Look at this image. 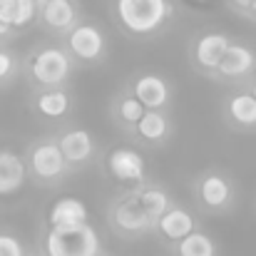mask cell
I'll list each match as a JSON object with an SVG mask.
<instances>
[{"mask_svg": "<svg viewBox=\"0 0 256 256\" xmlns=\"http://www.w3.org/2000/svg\"><path fill=\"white\" fill-rule=\"evenodd\" d=\"M35 18V0H0V20L10 28H22Z\"/></svg>", "mask_w": 256, "mask_h": 256, "instance_id": "cell-18", "label": "cell"}, {"mask_svg": "<svg viewBox=\"0 0 256 256\" xmlns=\"http://www.w3.org/2000/svg\"><path fill=\"white\" fill-rule=\"evenodd\" d=\"M0 256H25L22 254V246L15 236H8V234H0Z\"/></svg>", "mask_w": 256, "mask_h": 256, "instance_id": "cell-24", "label": "cell"}, {"mask_svg": "<svg viewBox=\"0 0 256 256\" xmlns=\"http://www.w3.org/2000/svg\"><path fill=\"white\" fill-rule=\"evenodd\" d=\"M254 68H256L254 50H249L246 45H234V42H232V45L226 48V52H224V58H222L216 72H219L222 78H226V80H234V78L249 75Z\"/></svg>", "mask_w": 256, "mask_h": 256, "instance_id": "cell-8", "label": "cell"}, {"mask_svg": "<svg viewBox=\"0 0 256 256\" xmlns=\"http://www.w3.org/2000/svg\"><path fill=\"white\" fill-rule=\"evenodd\" d=\"M25 182V164L12 152H0V194H12Z\"/></svg>", "mask_w": 256, "mask_h": 256, "instance_id": "cell-15", "label": "cell"}, {"mask_svg": "<svg viewBox=\"0 0 256 256\" xmlns=\"http://www.w3.org/2000/svg\"><path fill=\"white\" fill-rule=\"evenodd\" d=\"M140 137L147 140V142H162L170 132V120L162 110H144L142 120L134 124Z\"/></svg>", "mask_w": 256, "mask_h": 256, "instance_id": "cell-17", "label": "cell"}, {"mask_svg": "<svg viewBox=\"0 0 256 256\" xmlns=\"http://www.w3.org/2000/svg\"><path fill=\"white\" fill-rule=\"evenodd\" d=\"M134 97L144 104V110H162L170 100V85L160 75H142L134 82Z\"/></svg>", "mask_w": 256, "mask_h": 256, "instance_id": "cell-9", "label": "cell"}, {"mask_svg": "<svg viewBox=\"0 0 256 256\" xmlns=\"http://www.w3.org/2000/svg\"><path fill=\"white\" fill-rule=\"evenodd\" d=\"M229 117L242 127H256V100L252 92H239L229 100Z\"/></svg>", "mask_w": 256, "mask_h": 256, "instance_id": "cell-19", "label": "cell"}, {"mask_svg": "<svg viewBox=\"0 0 256 256\" xmlns=\"http://www.w3.org/2000/svg\"><path fill=\"white\" fill-rule=\"evenodd\" d=\"M117 114H120V120H122L124 124H132V127H134V124L142 120V114H144V104H142L134 94L122 97L120 104H117Z\"/></svg>", "mask_w": 256, "mask_h": 256, "instance_id": "cell-23", "label": "cell"}, {"mask_svg": "<svg viewBox=\"0 0 256 256\" xmlns=\"http://www.w3.org/2000/svg\"><path fill=\"white\" fill-rule=\"evenodd\" d=\"M32 78L45 87L62 85L70 75V58L60 48H45L32 60Z\"/></svg>", "mask_w": 256, "mask_h": 256, "instance_id": "cell-3", "label": "cell"}, {"mask_svg": "<svg viewBox=\"0 0 256 256\" xmlns=\"http://www.w3.org/2000/svg\"><path fill=\"white\" fill-rule=\"evenodd\" d=\"M137 202H140V206L144 209V214L157 224V219L170 209V199H167V194H164V189H160V186H147V189H142L140 194H137Z\"/></svg>", "mask_w": 256, "mask_h": 256, "instance_id": "cell-20", "label": "cell"}, {"mask_svg": "<svg viewBox=\"0 0 256 256\" xmlns=\"http://www.w3.org/2000/svg\"><path fill=\"white\" fill-rule=\"evenodd\" d=\"M199 199H202L204 206H209V209H222V206H226L229 199H232V184H229V179L222 176V174H216V172L206 174V176L199 182Z\"/></svg>", "mask_w": 256, "mask_h": 256, "instance_id": "cell-13", "label": "cell"}, {"mask_svg": "<svg viewBox=\"0 0 256 256\" xmlns=\"http://www.w3.org/2000/svg\"><path fill=\"white\" fill-rule=\"evenodd\" d=\"M172 8L167 0H117L120 22L134 35H150L162 28Z\"/></svg>", "mask_w": 256, "mask_h": 256, "instance_id": "cell-2", "label": "cell"}, {"mask_svg": "<svg viewBox=\"0 0 256 256\" xmlns=\"http://www.w3.org/2000/svg\"><path fill=\"white\" fill-rule=\"evenodd\" d=\"M154 226L164 234V239H170V242H182L186 234L194 232V216H192L186 209H182V206H170V209L157 219Z\"/></svg>", "mask_w": 256, "mask_h": 256, "instance_id": "cell-11", "label": "cell"}, {"mask_svg": "<svg viewBox=\"0 0 256 256\" xmlns=\"http://www.w3.org/2000/svg\"><path fill=\"white\" fill-rule=\"evenodd\" d=\"M107 167L120 182H142L144 179V160L134 150H112L107 157Z\"/></svg>", "mask_w": 256, "mask_h": 256, "instance_id": "cell-6", "label": "cell"}, {"mask_svg": "<svg viewBox=\"0 0 256 256\" xmlns=\"http://www.w3.org/2000/svg\"><path fill=\"white\" fill-rule=\"evenodd\" d=\"M30 167L40 179H58L65 172L68 162L55 142H42L30 152Z\"/></svg>", "mask_w": 256, "mask_h": 256, "instance_id": "cell-4", "label": "cell"}, {"mask_svg": "<svg viewBox=\"0 0 256 256\" xmlns=\"http://www.w3.org/2000/svg\"><path fill=\"white\" fill-rule=\"evenodd\" d=\"M68 45L75 58L80 60H97L104 52V35L94 25H78L70 30Z\"/></svg>", "mask_w": 256, "mask_h": 256, "instance_id": "cell-5", "label": "cell"}, {"mask_svg": "<svg viewBox=\"0 0 256 256\" xmlns=\"http://www.w3.org/2000/svg\"><path fill=\"white\" fill-rule=\"evenodd\" d=\"M229 45H232L229 38L222 35V32H209V35L199 38V42L194 48L196 65L202 70H206V72H216V68H219V62H222V58H224Z\"/></svg>", "mask_w": 256, "mask_h": 256, "instance_id": "cell-7", "label": "cell"}, {"mask_svg": "<svg viewBox=\"0 0 256 256\" xmlns=\"http://www.w3.org/2000/svg\"><path fill=\"white\" fill-rule=\"evenodd\" d=\"M12 68H15L12 58H10L5 50H0V80H5V78L12 72Z\"/></svg>", "mask_w": 256, "mask_h": 256, "instance_id": "cell-25", "label": "cell"}, {"mask_svg": "<svg viewBox=\"0 0 256 256\" xmlns=\"http://www.w3.org/2000/svg\"><path fill=\"white\" fill-rule=\"evenodd\" d=\"M176 254L179 256H216V246L206 234L192 232L182 242H176Z\"/></svg>", "mask_w": 256, "mask_h": 256, "instance_id": "cell-21", "label": "cell"}, {"mask_svg": "<svg viewBox=\"0 0 256 256\" xmlns=\"http://www.w3.org/2000/svg\"><path fill=\"white\" fill-rule=\"evenodd\" d=\"M45 252L48 256H100V236L87 222L50 226Z\"/></svg>", "mask_w": 256, "mask_h": 256, "instance_id": "cell-1", "label": "cell"}, {"mask_svg": "<svg viewBox=\"0 0 256 256\" xmlns=\"http://www.w3.org/2000/svg\"><path fill=\"white\" fill-rule=\"evenodd\" d=\"M234 2H236L239 8H244V10H249V2H252V0H234Z\"/></svg>", "mask_w": 256, "mask_h": 256, "instance_id": "cell-27", "label": "cell"}, {"mask_svg": "<svg viewBox=\"0 0 256 256\" xmlns=\"http://www.w3.org/2000/svg\"><path fill=\"white\" fill-rule=\"evenodd\" d=\"M87 222V206L80 199L65 196L58 199L50 209V226H68V224H85Z\"/></svg>", "mask_w": 256, "mask_h": 256, "instance_id": "cell-14", "label": "cell"}, {"mask_svg": "<svg viewBox=\"0 0 256 256\" xmlns=\"http://www.w3.org/2000/svg\"><path fill=\"white\" fill-rule=\"evenodd\" d=\"M58 147H60V152H62L68 164H82V162H87L92 157V150H94L92 137H90L87 130H70V132H65L60 137Z\"/></svg>", "mask_w": 256, "mask_h": 256, "instance_id": "cell-10", "label": "cell"}, {"mask_svg": "<svg viewBox=\"0 0 256 256\" xmlns=\"http://www.w3.org/2000/svg\"><path fill=\"white\" fill-rule=\"evenodd\" d=\"M249 10H252V12L256 15V0H252V2H249Z\"/></svg>", "mask_w": 256, "mask_h": 256, "instance_id": "cell-28", "label": "cell"}, {"mask_svg": "<svg viewBox=\"0 0 256 256\" xmlns=\"http://www.w3.org/2000/svg\"><path fill=\"white\" fill-rule=\"evenodd\" d=\"M25 256H32V254H25Z\"/></svg>", "mask_w": 256, "mask_h": 256, "instance_id": "cell-30", "label": "cell"}, {"mask_svg": "<svg viewBox=\"0 0 256 256\" xmlns=\"http://www.w3.org/2000/svg\"><path fill=\"white\" fill-rule=\"evenodd\" d=\"M42 20L52 30H70L75 25V8L70 0H45L42 2Z\"/></svg>", "mask_w": 256, "mask_h": 256, "instance_id": "cell-16", "label": "cell"}, {"mask_svg": "<svg viewBox=\"0 0 256 256\" xmlns=\"http://www.w3.org/2000/svg\"><path fill=\"white\" fill-rule=\"evenodd\" d=\"M10 30H12V28H10L8 22H2V20H0V38H2V35H8Z\"/></svg>", "mask_w": 256, "mask_h": 256, "instance_id": "cell-26", "label": "cell"}, {"mask_svg": "<svg viewBox=\"0 0 256 256\" xmlns=\"http://www.w3.org/2000/svg\"><path fill=\"white\" fill-rule=\"evenodd\" d=\"M114 224H117L122 232H134V234L154 226V222H152V219L144 214V209L140 206L137 196H130V199H124V202L117 204V209H114Z\"/></svg>", "mask_w": 256, "mask_h": 256, "instance_id": "cell-12", "label": "cell"}, {"mask_svg": "<svg viewBox=\"0 0 256 256\" xmlns=\"http://www.w3.org/2000/svg\"><path fill=\"white\" fill-rule=\"evenodd\" d=\"M252 94H254V100H256V85H254V87H252Z\"/></svg>", "mask_w": 256, "mask_h": 256, "instance_id": "cell-29", "label": "cell"}, {"mask_svg": "<svg viewBox=\"0 0 256 256\" xmlns=\"http://www.w3.org/2000/svg\"><path fill=\"white\" fill-rule=\"evenodd\" d=\"M38 110L45 117H62L70 110V100L62 90H48L38 97Z\"/></svg>", "mask_w": 256, "mask_h": 256, "instance_id": "cell-22", "label": "cell"}]
</instances>
